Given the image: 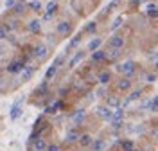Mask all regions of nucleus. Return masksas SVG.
Masks as SVG:
<instances>
[{"label": "nucleus", "instance_id": "nucleus-1", "mask_svg": "<svg viewBox=\"0 0 158 151\" xmlns=\"http://www.w3.org/2000/svg\"><path fill=\"white\" fill-rule=\"evenodd\" d=\"M115 70L120 72V74H124V78H129L131 79V76L137 72V63L135 61H124V63H118V65H115Z\"/></svg>", "mask_w": 158, "mask_h": 151}, {"label": "nucleus", "instance_id": "nucleus-2", "mask_svg": "<svg viewBox=\"0 0 158 151\" xmlns=\"http://www.w3.org/2000/svg\"><path fill=\"white\" fill-rule=\"evenodd\" d=\"M25 65H27V61H25L23 56L16 58V60H11L7 63V67H6V72L7 74H22V70L25 69Z\"/></svg>", "mask_w": 158, "mask_h": 151}, {"label": "nucleus", "instance_id": "nucleus-3", "mask_svg": "<svg viewBox=\"0 0 158 151\" xmlns=\"http://www.w3.org/2000/svg\"><path fill=\"white\" fill-rule=\"evenodd\" d=\"M49 52H50V47L49 45H45V43H40V45H36L34 49H32V58L34 60H38V61H43V60H47V56H49Z\"/></svg>", "mask_w": 158, "mask_h": 151}, {"label": "nucleus", "instance_id": "nucleus-4", "mask_svg": "<svg viewBox=\"0 0 158 151\" xmlns=\"http://www.w3.org/2000/svg\"><path fill=\"white\" fill-rule=\"evenodd\" d=\"M22 101H23V97H20V99H16L15 103H13V106L9 108V119H11V121H16V119H20V117L23 115V108H22Z\"/></svg>", "mask_w": 158, "mask_h": 151}, {"label": "nucleus", "instance_id": "nucleus-5", "mask_svg": "<svg viewBox=\"0 0 158 151\" xmlns=\"http://www.w3.org/2000/svg\"><path fill=\"white\" fill-rule=\"evenodd\" d=\"M122 121H124V108H115L113 111V117L110 119V126L111 128H120L122 126Z\"/></svg>", "mask_w": 158, "mask_h": 151}, {"label": "nucleus", "instance_id": "nucleus-6", "mask_svg": "<svg viewBox=\"0 0 158 151\" xmlns=\"http://www.w3.org/2000/svg\"><path fill=\"white\" fill-rule=\"evenodd\" d=\"M124 43H126V38H124L122 34L115 32V34H111V36H110L108 47H111V49H122V47H124Z\"/></svg>", "mask_w": 158, "mask_h": 151}, {"label": "nucleus", "instance_id": "nucleus-7", "mask_svg": "<svg viewBox=\"0 0 158 151\" xmlns=\"http://www.w3.org/2000/svg\"><path fill=\"white\" fill-rule=\"evenodd\" d=\"M95 111H97V115L102 119V121H108L110 122V119L113 117V111H115V110H113V108H110L108 104H101V106L95 108Z\"/></svg>", "mask_w": 158, "mask_h": 151}, {"label": "nucleus", "instance_id": "nucleus-8", "mask_svg": "<svg viewBox=\"0 0 158 151\" xmlns=\"http://www.w3.org/2000/svg\"><path fill=\"white\" fill-rule=\"evenodd\" d=\"M131 86H133V81L129 79V78H124V76L115 83V88H117L118 92H124V94L131 90Z\"/></svg>", "mask_w": 158, "mask_h": 151}, {"label": "nucleus", "instance_id": "nucleus-9", "mask_svg": "<svg viewBox=\"0 0 158 151\" xmlns=\"http://www.w3.org/2000/svg\"><path fill=\"white\" fill-rule=\"evenodd\" d=\"M70 31H72V23H70L69 20H61L56 25V32H58L59 36H69Z\"/></svg>", "mask_w": 158, "mask_h": 151}, {"label": "nucleus", "instance_id": "nucleus-10", "mask_svg": "<svg viewBox=\"0 0 158 151\" xmlns=\"http://www.w3.org/2000/svg\"><path fill=\"white\" fill-rule=\"evenodd\" d=\"M79 137H81V133H79L77 126H74V128H70L67 131V135H65V144H76L79 141Z\"/></svg>", "mask_w": 158, "mask_h": 151}, {"label": "nucleus", "instance_id": "nucleus-11", "mask_svg": "<svg viewBox=\"0 0 158 151\" xmlns=\"http://www.w3.org/2000/svg\"><path fill=\"white\" fill-rule=\"evenodd\" d=\"M34 70H36V69H34V65H31V63H27V65H25V69H23V70H22V74H20V78H22V81H23V83H27V81H31V78L34 76Z\"/></svg>", "mask_w": 158, "mask_h": 151}, {"label": "nucleus", "instance_id": "nucleus-12", "mask_svg": "<svg viewBox=\"0 0 158 151\" xmlns=\"http://www.w3.org/2000/svg\"><path fill=\"white\" fill-rule=\"evenodd\" d=\"M63 108V99H58V101H54L52 104H49V106H45V115H54V113H58L59 110Z\"/></svg>", "mask_w": 158, "mask_h": 151}, {"label": "nucleus", "instance_id": "nucleus-13", "mask_svg": "<svg viewBox=\"0 0 158 151\" xmlns=\"http://www.w3.org/2000/svg\"><path fill=\"white\" fill-rule=\"evenodd\" d=\"M142 88H137V90H133L131 92V94H129L128 97H126V99L122 101V108H126V106H128V104H131V103H133V101H137V99H140V95H142Z\"/></svg>", "mask_w": 158, "mask_h": 151}, {"label": "nucleus", "instance_id": "nucleus-14", "mask_svg": "<svg viewBox=\"0 0 158 151\" xmlns=\"http://www.w3.org/2000/svg\"><path fill=\"white\" fill-rule=\"evenodd\" d=\"M94 137L90 135V133H81V137H79V141H77V144L81 146V148H90L92 144H94Z\"/></svg>", "mask_w": 158, "mask_h": 151}, {"label": "nucleus", "instance_id": "nucleus-15", "mask_svg": "<svg viewBox=\"0 0 158 151\" xmlns=\"http://www.w3.org/2000/svg\"><path fill=\"white\" fill-rule=\"evenodd\" d=\"M85 119H86V110H77L74 115H72V122H74V126H81L83 122H85Z\"/></svg>", "mask_w": 158, "mask_h": 151}, {"label": "nucleus", "instance_id": "nucleus-16", "mask_svg": "<svg viewBox=\"0 0 158 151\" xmlns=\"http://www.w3.org/2000/svg\"><path fill=\"white\" fill-rule=\"evenodd\" d=\"M83 34H85L83 31H81V32H77V34H76V36H74V38L69 41V43H67V47H65V52H67V54H69L70 50L74 49V47H77V45H79V41L83 40Z\"/></svg>", "mask_w": 158, "mask_h": 151}, {"label": "nucleus", "instance_id": "nucleus-17", "mask_svg": "<svg viewBox=\"0 0 158 151\" xmlns=\"http://www.w3.org/2000/svg\"><path fill=\"white\" fill-rule=\"evenodd\" d=\"M110 81H111V72H110V70L99 72V76H97V83H99V85H102V86H108Z\"/></svg>", "mask_w": 158, "mask_h": 151}, {"label": "nucleus", "instance_id": "nucleus-18", "mask_svg": "<svg viewBox=\"0 0 158 151\" xmlns=\"http://www.w3.org/2000/svg\"><path fill=\"white\" fill-rule=\"evenodd\" d=\"M90 60L94 61V63H102V61H106V50L99 49V50H95V52H92V54H90Z\"/></svg>", "mask_w": 158, "mask_h": 151}, {"label": "nucleus", "instance_id": "nucleus-19", "mask_svg": "<svg viewBox=\"0 0 158 151\" xmlns=\"http://www.w3.org/2000/svg\"><path fill=\"white\" fill-rule=\"evenodd\" d=\"M27 29H29V32H32V34H40V32H41V20L32 18V20L27 23Z\"/></svg>", "mask_w": 158, "mask_h": 151}, {"label": "nucleus", "instance_id": "nucleus-20", "mask_svg": "<svg viewBox=\"0 0 158 151\" xmlns=\"http://www.w3.org/2000/svg\"><path fill=\"white\" fill-rule=\"evenodd\" d=\"M47 146H49V142L45 141L43 137H40V139L34 141V144L31 146V149H34V151H47Z\"/></svg>", "mask_w": 158, "mask_h": 151}, {"label": "nucleus", "instance_id": "nucleus-21", "mask_svg": "<svg viewBox=\"0 0 158 151\" xmlns=\"http://www.w3.org/2000/svg\"><path fill=\"white\" fill-rule=\"evenodd\" d=\"M85 56H86V52H83V50H77L74 56H72V60L69 61V69H74L76 65H77L79 61H83L85 60Z\"/></svg>", "mask_w": 158, "mask_h": 151}, {"label": "nucleus", "instance_id": "nucleus-22", "mask_svg": "<svg viewBox=\"0 0 158 151\" xmlns=\"http://www.w3.org/2000/svg\"><path fill=\"white\" fill-rule=\"evenodd\" d=\"M118 58H120V49H111V47L106 49V60H108V61L115 63Z\"/></svg>", "mask_w": 158, "mask_h": 151}, {"label": "nucleus", "instance_id": "nucleus-23", "mask_svg": "<svg viewBox=\"0 0 158 151\" xmlns=\"http://www.w3.org/2000/svg\"><path fill=\"white\" fill-rule=\"evenodd\" d=\"M58 9H59L58 2H56V0H50L49 4L45 6V15H49L50 18H52V16H54V15L58 13Z\"/></svg>", "mask_w": 158, "mask_h": 151}, {"label": "nucleus", "instance_id": "nucleus-24", "mask_svg": "<svg viewBox=\"0 0 158 151\" xmlns=\"http://www.w3.org/2000/svg\"><path fill=\"white\" fill-rule=\"evenodd\" d=\"M25 11H27V4L20 0L18 4L13 7V15H15V16H22V15H25Z\"/></svg>", "mask_w": 158, "mask_h": 151}, {"label": "nucleus", "instance_id": "nucleus-25", "mask_svg": "<svg viewBox=\"0 0 158 151\" xmlns=\"http://www.w3.org/2000/svg\"><path fill=\"white\" fill-rule=\"evenodd\" d=\"M146 15H148L149 18L156 20L158 18V6L156 4H148V7H146Z\"/></svg>", "mask_w": 158, "mask_h": 151}, {"label": "nucleus", "instance_id": "nucleus-26", "mask_svg": "<svg viewBox=\"0 0 158 151\" xmlns=\"http://www.w3.org/2000/svg\"><path fill=\"white\" fill-rule=\"evenodd\" d=\"M118 146L122 148V151H135V142L124 139V141H118Z\"/></svg>", "mask_w": 158, "mask_h": 151}, {"label": "nucleus", "instance_id": "nucleus-27", "mask_svg": "<svg viewBox=\"0 0 158 151\" xmlns=\"http://www.w3.org/2000/svg\"><path fill=\"white\" fill-rule=\"evenodd\" d=\"M101 45H102V38H94V40L88 43V50L90 52H95V50L101 49Z\"/></svg>", "mask_w": 158, "mask_h": 151}, {"label": "nucleus", "instance_id": "nucleus-28", "mask_svg": "<svg viewBox=\"0 0 158 151\" xmlns=\"http://www.w3.org/2000/svg\"><path fill=\"white\" fill-rule=\"evenodd\" d=\"M27 7H29L31 11H34V13H41V11H43V6H41L40 0H31L29 4H27Z\"/></svg>", "mask_w": 158, "mask_h": 151}, {"label": "nucleus", "instance_id": "nucleus-29", "mask_svg": "<svg viewBox=\"0 0 158 151\" xmlns=\"http://www.w3.org/2000/svg\"><path fill=\"white\" fill-rule=\"evenodd\" d=\"M122 22H124V16H122V15H120V16H117V18H115V20L111 22V25H110V31H111V32H115V31H117L118 27H120V25H122Z\"/></svg>", "mask_w": 158, "mask_h": 151}, {"label": "nucleus", "instance_id": "nucleus-30", "mask_svg": "<svg viewBox=\"0 0 158 151\" xmlns=\"http://www.w3.org/2000/svg\"><path fill=\"white\" fill-rule=\"evenodd\" d=\"M95 31H97V22H88L86 27L83 29V32H85V34H94Z\"/></svg>", "mask_w": 158, "mask_h": 151}, {"label": "nucleus", "instance_id": "nucleus-31", "mask_svg": "<svg viewBox=\"0 0 158 151\" xmlns=\"http://www.w3.org/2000/svg\"><path fill=\"white\" fill-rule=\"evenodd\" d=\"M4 27H6L7 31H15L16 27H18V18H11L9 22H6V23H4Z\"/></svg>", "mask_w": 158, "mask_h": 151}, {"label": "nucleus", "instance_id": "nucleus-32", "mask_svg": "<svg viewBox=\"0 0 158 151\" xmlns=\"http://www.w3.org/2000/svg\"><path fill=\"white\" fill-rule=\"evenodd\" d=\"M56 72H58V69L50 65L49 69H47V72H45V78H43V79H45V81H50L52 78H54V76H56Z\"/></svg>", "mask_w": 158, "mask_h": 151}, {"label": "nucleus", "instance_id": "nucleus-33", "mask_svg": "<svg viewBox=\"0 0 158 151\" xmlns=\"http://www.w3.org/2000/svg\"><path fill=\"white\" fill-rule=\"evenodd\" d=\"M92 146H94V151H102V149H104V146H106V144H104V139H95Z\"/></svg>", "mask_w": 158, "mask_h": 151}, {"label": "nucleus", "instance_id": "nucleus-34", "mask_svg": "<svg viewBox=\"0 0 158 151\" xmlns=\"http://www.w3.org/2000/svg\"><path fill=\"white\" fill-rule=\"evenodd\" d=\"M149 110L151 111H158V95H155L153 99L149 101Z\"/></svg>", "mask_w": 158, "mask_h": 151}, {"label": "nucleus", "instance_id": "nucleus-35", "mask_svg": "<svg viewBox=\"0 0 158 151\" xmlns=\"http://www.w3.org/2000/svg\"><path fill=\"white\" fill-rule=\"evenodd\" d=\"M63 61H65V56H63V54H61V56H56V58H54V61H52V67L59 69V67L63 65Z\"/></svg>", "mask_w": 158, "mask_h": 151}, {"label": "nucleus", "instance_id": "nucleus-36", "mask_svg": "<svg viewBox=\"0 0 158 151\" xmlns=\"http://www.w3.org/2000/svg\"><path fill=\"white\" fill-rule=\"evenodd\" d=\"M7 36H9V31L6 29V27H4V25H0V41L7 40Z\"/></svg>", "mask_w": 158, "mask_h": 151}, {"label": "nucleus", "instance_id": "nucleus-37", "mask_svg": "<svg viewBox=\"0 0 158 151\" xmlns=\"http://www.w3.org/2000/svg\"><path fill=\"white\" fill-rule=\"evenodd\" d=\"M47 151H61V146H59L58 142H49Z\"/></svg>", "mask_w": 158, "mask_h": 151}, {"label": "nucleus", "instance_id": "nucleus-38", "mask_svg": "<svg viewBox=\"0 0 158 151\" xmlns=\"http://www.w3.org/2000/svg\"><path fill=\"white\" fill-rule=\"evenodd\" d=\"M118 4H120V0H111V2L108 4V7H106V13H108V11H113Z\"/></svg>", "mask_w": 158, "mask_h": 151}, {"label": "nucleus", "instance_id": "nucleus-39", "mask_svg": "<svg viewBox=\"0 0 158 151\" xmlns=\"http://www.w3.org/2000/svg\"><path fill=\"white\" fill-rule=\"evenodd\" d=\"M155 81H156V74H146V83L153 85Z\"/></svg>", "mask_w": 158, "mask_h": 151}, {"label": "nucleus", "instance_id": "nucleus-40", "mask_svg": "<svg viewBox=\"0 0 158 151\" xmlns=\"http://www.w3.org/2000/svg\"><path fill=\"white\" fill-rule=\"evenodd\" d=\"M18 2H20V0H7V2H6V6H7V9H13Z\"/></svg>", "mask_w": 158, "mask_h": 151}, {"label": "nucleus", "instance_id": "nucleus-41", "mask_svg": "<svg viewBox=\"0 0 158 151\" xmlns=\"http://www.w3.org/2000/svg\"><path fill=\"white\" fill-rule=\"evenodd\" d=\"M104 94H106V88H104V86H102V88H99V90H97V95H99V97H106Z\"/></svg>", "mask_w": 158, "mask_h": 151}, {"label": "nucleus", "instance_id": "nucleus-42", "mask_svg": "<svg viewBox=\"0 0 158 151\" xmlns=\"http://www.w3.org/2000/svg\"><path fill=\"white\" fill-rule=\"evenodd\" d=\"M149 60H151V61H155V63H156V61H158V54H149Z\"/></svg>", "mask_w": 158, "mask_h": 151}, {"label": "nucleus", "instance_id": "nucleus-43", "mask_svg": "<svg viewBox=\"0 0 158 151\" xmlns=\"http://www.w3.org/2000/svg\"><path fill=\"white\" fill-rule=\"evenodd\" d=\"M155 139H158V128L155 130Z\"/></svg>", "mask_w": 158, "mask_h": 151}, {"label": "nucleus", "instance_id": "nucleus-44", "mask_svg": "<svg viewBox=\"0 0 158 151\" xmlns=\"http://www.w3.org/2000/svg\"><path fill=\"white\" fill-rule=\"evenodd\" d=\"M155 70L158 72V61H156V63H155Z\"/></svg>", "mask_w": 158, "mask_h": 151}, {"label": "nucleus", "instance_id": "nucleus-45", "mask_svg": "<svg viewBox=\"0 0 158 151\" xmlns=\"http://www.w3.org/2000/svg\"><path fill=\"white\" fill-rule=\"evenodd\" d=\"M0 83H2V74H0Z\"/></svg>", "mask_w": 158, "mask_h": 151}, {"label": "nucleus", "instance_id": "nucleus-46", "mask_svg": "<svg viewBox=\"0 0 158 151\" xmlns=\"http://www.w3.org/2000/svg\"><path fill=\"white\" fill-rule=\"evenodd\" d=\"M135 151H138V149H135Z\"/></svg>", "mask_w": 158, "mask_h": 151}]
</instances>
